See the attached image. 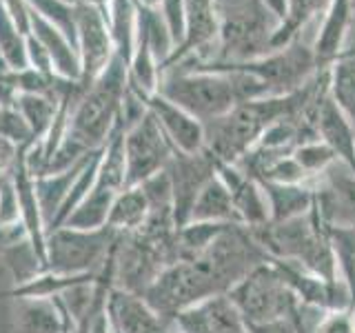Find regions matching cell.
Returning a JSON list of instances; mask_svg holds the SVG:
<instances>
[{
    "instance_id": "cell-1",
    "label": "cell",
    "mask_w": 355,
    "mask_h": 333,
    "mask_svg": "<svg viewBox=\"0 0 355 333\" xmlns=\"http://www.w3.org/2000/svg\"><path fill=\"white\" fill-rule=\"evenodd\" d=\"M127 89V65L116 56L92 85H83V92L71 109L64 138L47 162L44 173L69 169L76 162H80L87 153L105 147L120 120Z\"/></svg>"
},
{
    "instance_id": "cell-2",
    "label": "cell",
    "mask_w": 355,
    "mask_h": 333,
    "mask_svg": "<svg viewBox=\"0 0 355 333\" xmlns=\"http://www.w3.org/2000/svg\"><path fill=\"white\" fill-rule=\"evenodd\" d=\"M214 3L220 18L218 56L214 62L240 65L275 51L280 18L260 0H214Z\"/></svg>"
},
{
    "instance_id": "cell-3",
    "label": "cell",
    "mask_w": 355,
    "mask_h": 333,
    "mask_svg": "<svg viewBox=\"0 0 355 333\" xmlns=\"http://www.w3.org/2000/svg\"><path fill=\"white\" fill-rule=\"evenodd\" d=\"M158 94L205 125L240 105L233 76L200 65H175L160 76Z\"/></svg>"
},
{
    "instance_id": "cell-4",
    "label": "cell",
    "mask_w": 355,
    "mask_h": 333,
    "mask_svg": "<svg viewBox=\"0 0 355 333\" xmlns=\"http://www.w3.org/2000/svg\"><path fill=\"white\" fill-rule=\"evenodd\" d=\"M118 236L107 225L100 229H51L44 244V271L55 275L100 273Z\"/></svg>"
},
{
    "instance_id": "cell-5",
    "label": "cell",
    "mask_w": 355,
    "mask_h": 333,
    "mask_svg": "<svg viewBox=\"0 0 355 333\" xmlns=\"http://www.w3.org/2000/svg\"><path fill=\"white\" fill-rule=\"evenodd\" d=\"M214 296L225 293L214 280V275L205 269V264L196 258L178 260L164 266L158 278L142 291L147 305L169 320H173L180 311Z\"/></svg>"
},
{
    "instance_id": "cell-6",
    "label": "cell",
    "mask_w": 355,
    "mask_h": 333,
    "mask_svg": "<svg viewBox=\"0 0 355 333\" xmlns=\"http://www.w3.org/2000/svg\"><path fill=\"white\" fill-rule=\"evenodd\" d=\"M260 244L273 253L300 262L315 271L324 282H333L336 273V255H333L329 242L320 236L318 227L309 216H295L291 220L275 222L273 227H258Z\"/></svg>"
},
{
    "instance_id": "cell-7",
    "label": "cell",
    "mask_w": 355,
    "mask_h": 333,
    "mask_svg": "<svg viewBox=\"0 0 355 333\" xmlns=\"http://www.w3.org/2000/svg\"><path fill=\"white\" fill-rule=\"evenodd\" d=\"M240 67L258 78L269 98H282L300 92L320 69H324L315 60L313 44L304 38H295L258 60L240 62Z\"/></svg>"
},
{
    "instance_id": "cell-8",
    "label": "cell",
    "mask_w": 355,
    "mask_h": 333,
    "mask_svg": "<svg viewBox=\"0 0 355 333\" xmlns=\"http://www.w3.org/2000/svg\"><path fill=\"white\" fill-rule=\"evenodd\" d=\"M229 300L240 311L244 325L288 318L295 309V291L286 284L280 271L269 266H255L231 289Z\"/></svg>"
},
{
    "instance_id": "cell-9",
    "label": "cell",
    "mask_w": 355,
    "mask_h": 333,
    "mask_svg": "<svg viewBox=\"0 0 355 333\" xmlns=\"http://www.w3.org/2000/svg\"><path fill=\"white\" fill-rule=\"evenodd\" d=\"M173 147L149 111L138 122L125 127V164L127 187H138L151 176L166 169Z\"/></svg>"
},
{
    "instance_id": "cell-10",
    "label": "cell",
    "mask_w": 355,
    "mask_h": 333,
    "mask_svg": "<svg viewBox=\"0 0 355 333\" xmlns=\"http://www.w3.org/2000/svg\"><path fill=\"white\" fill-rule=\"evenodd\" d=\"M76 47L80 56V85H92L116 58L105 9L94 3L76 5Z\"/></svg>"
},
{
    "instance_id": "cell-11",
    "label": "cell",
    "mask_w": 355,
    "mask_h": 333,
    "mask_svg": "<svg viewBox=\"0 0 355 333\" xmlns=\"http://www.w3.org/2000/svg\"><path fill=\"white\" fill-rule=\"evenodd\" d=\"M173 189V222L175 229L184 227L191 216V207L202 187L216 176L218 160L207 149L200 153H173L166 164Z\"/></svg>"
},
{
    "instance_id": "cell-12",
    "label": "cell",
    "mask_w": 355,
    "mask_h": 333,
    "mask_svg": "<svg viewBox=\"0 0 355 333\" xmlns=\"http://www.w3.org/2000/svg\"><path fill=\"white\" fill-rule=\"evenodd\" d=\"M320 214L340 229L355 231V171L347 162L336 160L320 173Z\"/></svg>"
},
{
    "instance_id": "cell-13",
    "label": "cell",
    "mask_w": 355,
    "mask_h": 333,
    "mask_svg": "<svg viewBox=\"0 0 355 333\" xmlns=\"http://www.w3.org/2000/svg\"><path fill=\"white\" fill-rule=\"evenodd\" d=\"M149 114L158 120L164 136L169 138L173 151L178 153H200L205 151V125L196 120L184 109L169 103L160 94L140 96Z\"/></svg>"
},
{
    "instance_id": "cell-14",
    "label": "cell",
    "mask_w": 355,
    "mask_h": 333,
    "mask_svg": "<svg viewBox=\"0 0 355 333\" xmlns=\"http://www.w3.org/2000/svg\"><path fill=\"white\" fill-rule=\"evenodd\" d=\"M107 316L116 333H171L173 320L153 311L138 293L111 289L107 296Z\"/></svg>"
},
{
    "instance_id": "cell-15",
    "label": "cell",
    "mask_w": 355,
    "mask_h": 333,
    "mask_svg": "<svg viewBox=\"0 0 355 333\" xmlns=\"http://www.w3.org/2000/svg\"><path fill=\"white\" fill-rule=\"evenodd\" d=\"M180 333H249L229 296H214L180 311L175 318Z\"/></svg>"
},
{
    "instance_id": "cell-16",
    "label": "cell",
    "mask_w": 355,
    "mask_h": 333,
    "mask_svg": "<svg viewBox=\"0 0 355 333\" xmlns=\"http://www.w3.org/2000/svg\"><path fill=\"white\" fill-rule=\"evenodd\" d=\"M29 36L36 38L44 47V51L49 53L55 76L62 78V80L80 83L83 67H80V56H78L76 44L67 38L58 27H53L51 22L40 18L33 9H31V31H29Z\"/></svg>"
},
{
    "instance_id": "cell-17",
    "label": "cell",
    "mask_w": 355,
    "mask_h": 333,
    "mask_svg": "<svg viewBox=\"0 0 355 333\" xmlns=\"http://www.w3.org/2000/svg\"><path fill=\"white\" fill-rule=\"evenodd\" d=\"M351 20L353 9L349 0H333L324 16L320 18L313 36V53L320 67H329L342 53L351 29Z\"/></svg>"
},
{
    "instance_id": "cell-18",
    "label": "cell",
    "mask_w": 355,
    "mask_h": 333,
    "mask_svg": "<svg viewBox=\"0 0 355 333\" xmlns=\"http://www.w3.org/2000/svg\"><path fill=\"white\" fill-rule=\"evenodd\" d=\"M331 3L333 0H288L286 16L275 33V49L293 42L295 38H306L313 44L318 22Z\"/></svg>"
},
{
    "instance_id": "cell-19",
    "label": "cell",
    "mask_w": 355,
    "mask_h": 333,
    "mask_svg": "<svg viewBox=\"0 0 355 333\" xmlns=\"http://www.w3.org/2000/svg\"><path fill=\"white\" fill-rule=\"evenodd\" d=\"M69 85H73V83L62 80L55 94H18L16 109L20 111V116L25 118L27 127L36 142H42L44 136L49 133L53 120H55V114H58L60 98L67 89H69Z\"/></svg>"
},
{
    "instance_id": "cell-20",
    "label": "cell",
    "mask_w": 355,
    "mask_h": 333,
    "mask_svg": "<svg viewBox=\"0 0 355 333\" xmlns=\"http://www.w3.org/2000/svg\"><path fill=\"white\" fill-rule=\"evenodd\" d=\"M105 16L116 56L129 65L138 44V5L133 0H111L105 7Z\"/></svg>"
},
{
    "instance_id": "cell-21",
    "label": "cell",
    "mask_w": 355,
    "mask_h": 333,
    "mask_svg": "<svg viewBox=\"0 0 355 333\" xmlns=\"http://www.w3.org/2000/svg\"><path fill=\"white\" fill-rule=\"evenodd\" d=\"M329 96L355 125V44H344L342 53L327 67Z\"/></svg>"
},
{
    "instance_id": "cell-22",
    "label": "cell",
    "mask_w": 355,
    "mask_h": 333,
    "mask_svg": "<svg viewBox=\"0 0 355 333\" xmlns=\"http://www.w3.org/2000/svg\"><path fill=\"white\" fill-rule=\"evenodd\" d=\"M87 155L80 162H76L73 166H69V169L58 171V173H42V176L36 178V180H33V185H36V196H38V203H40L42 218H44V222H47V229L53 222V218L58 216L60 207L64 205V200H67V196H69L78 173L83 171Z\"/></svg>"
},
{
    "instance_id": "cell-23",
    "label": "cell",
    "mask_w": 355,
    "mask_h": 333,
    "mask_svg": "<svg viewBox=\"0 0 355 333\" xmlns=\"http://www.w3.org/2000/svg\"><path fill=\"white\" fill-rule=\"evenodd\" d=\"M236 207H233V198L227 185L216 176L202 187L198 194L196 203L191 207V216L189 222H231L236 218Z\"/></svg>"
},
{
    "instance_id": "cell-24",
    "label": "cell",
    "mask_w": 355,
    "mask_h": 333,
    "mask_svg": "<svg viewBox=\"0 0 355 333\" xmlns=\"http://www.w3.org/2000/svg\"><path fill=\"white\" fill-rule=\"evenodd\" d=\"M149 203L144 198L140 187H127L122 191L114 205H111L107 227H111L116 233H131L138 231L149 218Z\"/></svg>"
},
{
    "instance_id": "cell-25",
    "label": "cell",
    "mask_w": 355,
    "mask_h": 333,
    "mask_svg": "<svg viewBox=\"0 0 355 333\" xmlns=\"http://www.w3.org/2000/svg\"><path fill=\"white\" fill-rule=\"evenodd\" d=\"M264 196L269 200V209L275 222L291 220L295 216H302L306 209H311L313 196L309 189L300 185H275V182H262Z\"/></svg>"
},
{
    "instance_id": "cell-26",
    "label": "cell",
    "mask_w": 355,
    "mask_h": 333,
    "mask_svg": "<svg viewBox=\"0 0 355 333\" xmlns=\"http://www.w3.org/2000/svg\"><path fill=\"white\" fill-rule=\"evenodd\" d=\"M138 40L144 42L153 51V56L160 62V69L171 58L175 49L169 27L164 25L158 9H142L138 7Z\"/></svg>"
},
{
    "instance_id": "cell-27",
    "label": "cell",
    "mask_w": 355,
    "mask_h": 333,
    "mask_svg": "<svg viewBox=\"0 0 355 333\" xmlns=\"http://www.w3.org/2000/svg\"><path fill=\"white\" fill-rule=\"evenodd\" d=\"M0 58L14 71L27 69V36L22 33L0 3Z\"/></svg>"
},
{
    "instance_id": "cell-28",
    "label": "cell",
    "mask_w": 355,
    "mask_h": 333,
    "mask_svg": "<svg viewBox=\"0 0 355 333\" xmlns=\"http://www.w3.org/2000/svg\"><path fill=\"white\" fill-rule=\"evenodd\" d=\"M27 5L40 18L51 22L53 27H58L76 44V5L64 3V0H27Z\"/></svg>"
},
{
    "instance_id": "cell-29",
    "label": "cell",
    "mask_w": 355,
    "mask_h": 333,
    "mask_svg": "<svg viewBox=\"0 0 355 333\" xmlns=\"http://www.w3.org/2000/svg\"><path fill=\"white\" fill-rule=\"evenodd\" d=\"M293 158L300 166H302L306 176H320L327 166H331L338 160V155L333 153L329 144L315 138V140H306L302 144H297L293 151Z\"/></svg>"
},
{
    "instance_id": "cell-30",
    "label": "cell",
    "mask_w": 355,
    "mask_h": 333,
    "mask_svg": "<svg viewBox=\"0 0 355 333\" xmlns=\"http://www.w3.org/2000/svg\"><path fill=\"white\" fill-rule=\"evenodd\" d=\"M0 136L18 144V147L36 142L25 118L20 116V111L16 107H5V105H0Z\"/></svg>"
},
{
    "instance_id": "cell-31",
    "label": "cell",
    "mask_w": 355,
    "mask_h": 333,
    "mask_svg": "<svg viewBox=\"0 0 355 333\" xmlns=\"http://www.w3.org/2000/svg\"><path fill=\"white\" fill-rule=\"evenodd\" d=\"M160 16L164 20V25L169 27V33L173 38V44L182 42L184 36V20H187V0H162L160 7ZM175 51V49H173Z\"/></svg>"
},
{
    "instance_id": "cell-32",
    "label": "cell",
    "mask_w": 355,
    "mask_h": 333,
    "mask_svg": "<svg viewBox=\"0 0 355 333\" xmlns=\"http://www.w3.org/2000/svg\"><path fill=\"white\" fill-rule=\"evenodd\" d=\"M313 333H355V318L342 309H333L315 320Z\"/></svg>"
},
{
    "instance_id": "cell-33",
    "label": "cell",
    "mask_w": 355,
    "mask_h": 333,
    "mask_svg": "<svg viewBox=\"0 0 355 333\" xmlns=\"http://www.w3.org/2000/svg\"><path fill=\"white\" fill-rule=\"evenodd\" d=\"M3 7L7 9L9 18L14 20V25L29 36L31 31V7L27 5V0H0Z\"/></svg>"
},
{
    "instance_id": "cell-34",
    "label": "cell",
    "mask_w": 355,
    "mask_h": 333,
    "mask_svg": "<svg viewBox=\"0 0 355 333\" xmlns=\"http://www.w3.org/2000/svg\"><path fill=\"white\" fill-rule=\"evenodd\" d=\"M20 155V147L0 136V180H11Z\"/></svg>"
},
{
    "instance_id": "cell-35",
    "label": "cell",
    "mask_w": 355,
    "mask_h": 333,
    "mask_svg": "<svg viewBox=\"0 0 355 333\" xmlns=\"http://www.w3.org/2000/svg\"><path fill=\"white\" fill-rule=\"evenodd\" d=\"M247 331H251V333H295V327L288 318H277V320H269V322H258V325H247Z\"/></svg>"
},
{
    "instance_id": "cell-36",
    "label": "cell",
    "mask_w": 355,
    "mask_h": 333,
    "mask_svg": "<svg viewBox=\"0 0 355 333\" xmlns=\"http://www.w3.org/2000/svg\"><path fill=\"white\" fill-rule=\"evenodd\" d=\"M260 3L269 9V11H273V14L280 18V22L284 20V16H286V9H288V0H260Z\"/></svg>"
},
{
    "instance_id": "cell-37",
    "label": "cell",
    "mask_w": 355,
    "mask_h": 333,
    "mask_svg": "<svg viewBox=\"0 0 355 333\" xmlns=\"http://www.w3.org/2000/svg\"><path fill=\"white\" fill-rule=\"evenodd\" d=\"M133 3H136L138 7H142V9H158L162 0H133Z\"/></svg>"
},
{
    "instance_id": "cell-38",
    "label": "cell",
    "mask_w": 355,
    "mask_h": 333,
    "mask_svg": "<svg viewBox=\"0 0 355 333\" xmlns=\"http://www.w3.org/2000/svg\"><path fill=\"white\" fill-rule=\"evenodd\" d=\"M64 3H69V5H78V3H83V0H64Z\"/></svg>"
},
{
    "instance_id": "cell-39",
    "label": "cell",
    "mask_w": 355,
    "mask_h": 333,
    "mask_svg": "<svg viewBox=\"0 0 355 333\" xmlns=\"http://www.w3.org/2000/svg\"><path fill=\"white\" fill-rule=\"evenodd\" d=\"M349 3H351V9H353V14H355V0H349Z\"/></svg>"
},
{
    "instance_id": "cell-40",
    "label": "cell",
    "mask_w": 355,
    "mask_h": 333,
    "mask_svg": "<svg viewBox=\"0 0 355 333\" xmlns=\"http://www.w3.org/2000/svg\"><path fill=\"white\" fill-rule=\"evenodd\" d=\"M171 333H175V331H171ZM178 333H180V331H178Z\"/></svg>"
}]
</instances>
